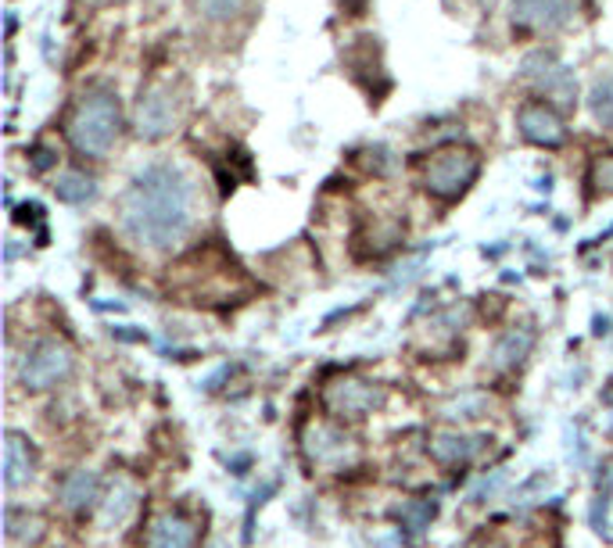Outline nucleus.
<instances>
[{"instance_id": "f3484780", "label": "nucleus", "mask_w": 613, "mask_h": 548, "mask_svg": "<svg viewBox=\"0 0 613 548\" xmlns=\"http://www.w3.org/2000/svg\"><path fill=\"white\" fill-rule=\"evenodd\" d=\"M589 112L600 126L613 130V80H600L589 94Z\"/></svg>"}, {"instance_id": "2eb2a0df", "label": "nucleus", "mask_w": 613, "mask_h": 548, "mask_svg": "<svg viewBox=\"0 0 613 548\" xmlns=\"http://www.w3.org/2000/svg\"><path fill=\"white\" fill-rule=\"evenodd\" d=\"M481 448V441L478 437H459V434H441L435 437V459L441 463H467L473 452Z\"/></svg>"}, {"instance_id": "4468645a", "label": "nucleus", "mask_w": 613, "mask_h": 548, "mask_svg": "<svg viewBox=\"0 0 613 548\" xmlns=\"http://www.w3.org/2000/svg\"><path fill=\"white\" fill-rule=\"evenodd\" d=\"M531 341H534V333H531V330H510V333H505V338L495 344L492 362L499 365V370H505V365L524 362V355H528Z\"/></svg>"}, {"instance_id": "f03ea898", "label": "nucleus", "mask_w": 613, "mask_h": 548, "mask_svg": "<svg viewBox=\"0 0 613 548\" xmlns=\"http://www.w3.org/2000/svg\"><path fill=\"white\" fill-rule=\"evenodd\" d=\"M122 112L112 90H86L69 118V141L86 158H104L119 141Z\"/></svg>"}, {"instance_id": "9b49d317", "label": "nucleus", "mask_w": 613, "mask_h": 548, "mask_svg": "<svg viewBox=\"0 0 613 548\" xmlns=\"http://www.w3.org/2000/svg\"><path fill=\"white\" fill-rule=\"evenodd\" d=\"M54 194H58V201H65V205H86L98 197V179L80 169H65L54 176Z\"/></svg>"}, {"instance_id": "423d86ee", "label": "nucleus", "mask_w": 613, "mask_h": 548, "mask_svg": "<svg viewBox=\"0 0 613 548\" xmlns=\"http://www.w3.org/2000/svg\"><path fill=\"white\" fill-rule=\"evenodd\" d=\"M578 0H513V25L531 33H556L574 22Z\"/></svg>"}, {"instance_id": "1a4fd4ad", "label": "nucleus", "mask_w": 613, "mask_h": 548, "mask_svg": "<svg viewBox=\"0 0 613 548\" xmlns=\"http://www.w3.org/2000/svg\"><path fill=\"white\" fill-rule=\"evenodd\" d=\"M309 459L319 463V466H345L356 459V445H351V437L334 431V426H316L313 437H309Z\"/></svg>"}, {"instance_id": "0eeeda50", "label": "nucleus", "mask_w": 613, "mask_h": 548, "mask_svg": "<svg viewBox=\"0 0 613 548\" xmlns=\"http://www.w3.org/2000/svg\"><path fill=\"white\" fill-rule=\"evenodd\" d=\"M176 130V101L168 86H155L147 90L136 104V136L141 141H162Z\"/></svg>"}, {"instance_id": "6ab92c4d", "label": "nucleus", "mask_w": 613, "mask_h": 548, "mask_svg": "<svg viewBox=\"0 0 613 548\" xmlns=\"http://www.w3.org/2000/svg\"><path fill=\"white\" fill-rule=\"evenodd\" d=\"M133 495H136V492H133L130 484H122L119 492H112V498L104 502V520H115V524H119L122 516H126V513L133 509V502H136Z\"/></svg>"}, {"instance_id": "9d476101", "label": "nucleus", "mask_w": 613, "mask_h": 548, "mask_svg": "<svg viewBox=\"0 0 613 548\" xmlns=\"http://www.w3.org/2000/svg\"><path fill=\"white\" fill-rule=\"evenodd\" d=\"M327 402H330L334 413L362 416V413H370V409H377L385 399H380V391H377V387L362 384V380H341V384H334V387H330Z\"/></svg>"}, {"instance_id": "412c9836", "label": "nucleus", "mask_w": 613, "mask_h": 548, "mask_svg": "<svg viewBox=\"0 0 613 548\" xmlns=\"http://www.w3.org/2000/svg\"><path fill=\"white\" fill-rule=\"evenodd\" d=\"M54 162H58V155H54L51 147H43V144L33 147V155H29V165H33V173H48Z\"/></svg>"}, {"instance_id": "20e7f679", "label": "nucleus", "mask_w": 613, "mask_h": 548, "mask_svg": "<svg viewBox=\"0 0 613 548\" xmlns=\"http://www.w3.org/2000/svg\"><path fill=\"white\" fill-rule=\"evenodd\" d=\"M524 75H528V80H534L539 94L553 97L560 104H571L574 94H578L574 72L556 58V51H534V54H528L524 58Z\"/></svg>"}, {"instance_id": "aec40b11", "label": "nucleus", "mask_w": 613, "mask_h": 548, "mask_svg": "<svg viewBox=\"0 0 613 548\" xmlns=\"http://www.w3.org/2000/svg\"><path fill=\"white\" fill-rule=\"evenodd\" d=\"M592 187H595V194H613V155H606V158L595 162V169H592Z\"/></svg>"}, {"instance_id": "dca6fc26", "label": "nucleus", "mask_w": 613, "mask_h": 548, "mask_svg": "<svg viewBox=\"0 0 613 548\" xmlns=\"http://www.w3.org/2000/svg\"><path fill=\"white\" fill-rule=\"evenodd\" d=\"M61 498H65V506L80 509V506H90V502L98 498V477L80 469V474H72L65 484H61Z\"/></svg>"}, {"instance_id": "7ed1b4c3", "label": "nucleus", "mask_w": 613, "mask_h": 548, "mask_svg": "<svg viewBox=\"0 0 613 548\" xmlns=\"http://www.w3.org/2000/svg\"><path fill=\"white\" fill-rule=\"evenodd\" d=\"M481 162L470 147H441L431 155L423 169V187L441 201H456L470 190V183L478 179Z\"/></svg>"}, {"instance_id": "f257e3e1", "label": "nucleus", "mask_w": 613, "mask_h": 548, "mask_svg": "<svg viewBox=\"0 0 613 548\" xmlns=\"http://www.w3.org/2000/svg\"><path fill=\"white\" fill-rule=\"evenodd\" d=\"M194 179L173 162H151L119 197V226L141 248L165 251L194 226Z\"/></svg>"}, {"instance_id": "a211bd4d", "label": "nucleus", "mask_w": 613, "mask_h": 548, "mask_svg": "<svg viewBox=\"0 0 613 548\" xmlns=\"http://www.w3.org/2000/svg\"><path fill=\"white\" fill-rule=\"evenodd\" d=\"M197 8H202V14L212 22H229L248 8V0H197Z\"/></svg>"}, {"instance_id": "6e6552de", "label": "nucleus", "mask_w": 613, "mask_h": 548, "mask_svg": "<svg viewBox=\"0 0 613 548\" xmlns=\"http://www.w3.org/2000/svg\"><path fill=\"white\" fill-rule=\"evenodd\" d=\"M517 126L524 133V141L539 144V147H560L566 144V126L563 118L542 101H528L524 108L517 112Z\"/></svg>"}, {"instance_id": "f8f14e48", "label": "nucleus", "mask_w": 613, "mask_h": 548, "mask_svg": "<svg viewBox=\"0 0 613 548\" xmlns=\"http://www.w3.org/2000/svg\"><path fill=\"white\" fill-rule=\"evenodd\" d=\"M4 480L8 487H19L33 477V452H29V441L19 434H8V445H4Z\"/></svg>"}, {"instance_id": "39448f33", "label": "nucleus", "mask_w": 613, "mask_h": 548, "mask_svg": "<svg viewBox=\"0 0 613 548\" xmlns=\"http://www.w3.org/2000/svg\"><path fill=\"white\" fill-rule=\"evenodd\" d=\"M69 373H72V352H69V348L58 344V341H43V344H37L33 352L25 355L22 384L33 387V391H43V387L61 384Z\"/></svg>"}, {"instance_id": "ddd939ff", "label": "nucleus", "mask_w": 613, "mask_h": 548, "mask_svg": "<svg viewBox=\"0 0 613 548\" xmlns=\"http://www.w3.org/2000/svg\"><path fill=\"white\" fill-rule=\"evenodd\" d=\"M194 545V527L183 516H162L151 527V548H191Z\"/></svg>"}]
</instances>
